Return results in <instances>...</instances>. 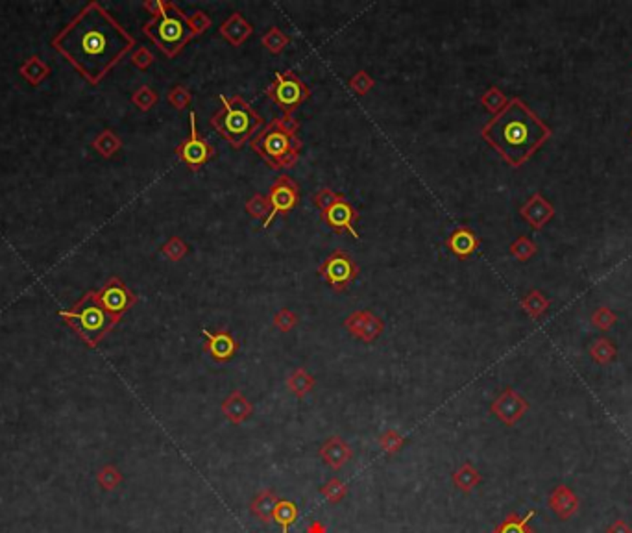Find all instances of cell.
Returning <instances> with one entry per match:
<instances>
[{"label": "cell", "mask_w": 632, "mask_h": 533, "mask_svg": "<svg viewBox=\"0 0 632 533\" xmlns=\"http://www.w3.org/2000/svg\"><path fill=\"white\" fill-rule=\"evenodd\" d=\"M377 443H379L381 450H383L384 454L394 455L398 454V452H401V448L405 446V437L401 436L398 430H387L381 433Z\"/></svg>", "instance_id": "cell-30"}, {"label": "cell", "mask_w": 632, "mask_h": 533, "mask_svg": "<svg viewBox=\"0 0 632 533\" xmlns=\"http://www.w3.org/2000/svg\"><path fill=\"white\" fill-rule=\"evenodd\" d=\"M135 102H137V106H141L142 109H148L152 104L156 102V95L152 93L148 88H142L141 93L135 95Z\"/></svg>", "instance_id": "cell-43"}, {"label": "cell", "mask_w": 632, "mask_h": 533, "mask_svg": "<svg viewBox=\"0 0 632 533\" xmlns=\"http://www.w3.org/2000/svg\"><path fill=\"white\" fill-rule=\"evenodd\" d=\"M520 304H521V309H523V311H525V313L529 315L533 321H538V318H540L542 315L547 311V309H549L551 300L547 299V297H545L542 291H538V289H533L530 293H527L525 297L521 299Z\"/></svg>", "instance_id": "cell-24"}, {"label": "cell", "mask_w": 632, "mask_h": 533, "mask_svg": "<svg viewBox=\"0 0 632 533\" xmlns=\"http://www.w3.org/2000/svg\"><path fill=\"white\" fill-rule=\"evenodd\" d=\"M535 515V509H530L529 513L523 515V517H520L518 513L506 515L503 522L497 524L492 533H533V529L529 528V522Z\"/></svg>", "instance_id": "cell-25"}, {"label": "cell", "mask_w": 632, "mask_h": 533, "mask_svg": "<svg viewBox=\"0 0 632 533\" xmlns=\"http://www.w3.org/2000/svg\"><path fill=\"white\" fill-rule=\"evenodd\" d=\"M185 250H187V246H185V243H181L178 237H174V239H172L171 243L165 246L166 256H169V258H172V260H180L181 256L185 254Z\"/></svg>", "instance_id": "cell-42"}, {"label": "cell", "mask_w": 632, "mask_h": 533, "mask_svg": "<svg viewBox=\"0 0 632 533\" xmlns=\"http://www.w3.org/2000/svg\"><path fill=\"white\" fill-rule=\"evenodd\" d=\"M590 323H592L593 328L601 330V332H608L614 324L618 323V317H616L612 309L607 308V306H601V308L593 311L592 317H590Z\"/></svg>", "instance_id": "cell-32"}, {"label": "cell", "mask_w": 632, "mask_h": 533, "mask_svg": "<svg viewBox=\"0 0 632 533\" xmlns=\"http://www.w3.org/2000/svg\"><path fill=\"white\" fill-rule=\"evenodd\" d=\"M448 246L457 258H470L479 248V237L470 228H458L448 239Z\"/></svg>", "instance_id": "cell-21"}, {"label": "cell", "mask_w": 632, "mask_h": 533, "mask_svg": "<svg viewBox=\"0 0 632 533\" xmlns=\"http://www.w3.org/2000/svg\"><path fill=\"white\" fill-rule=\"evenodd\" d=\"M536 252H538L536 243L533 239H529V237H525V235L518 237V239L511 245V254L514 256L518 261H529Z\"/></svg>", "instance_id": "cell-31"}, {"label": "cell", "mask_w": 632, "mask_h": 533, "mask_svg": "<svg viewBox=\"0 0 632 533\" xmlns=\"http://www.w3.org/2000/svg\"><path fill=\"white\" fill-rule=\"evenodd\" d=\"M277 502H279V496H277V493L274 489L259 491L253 496L252 504H250V513L259 522L270 524L274 520V509H276Z\"/></svg>", "instance_id": "cell-20"}, {"label": "cell", "mask_w": 632, "mask_h": 533, "mask_svg": "<svg viewBox=\"0 0 632 533\" xmlns=\"http://www.w3.org/2000/svg\"><path fill=\"white\" fill-rule=\"evenodd\" d=\"M547 505L560 520H569L579 511V496L568 485H559L551 491Z\"/></svg>", "instance_id": "cell-18"}, {"label": "cell", "mask_w": 632, "mask_h": 533, "mask_svg": "<svg viewBox=\"0 0 632 533\" xmlns=\"http://www.w3.org/2000/svg\"><path fill=\"white\" fill-rule=\"evenodd\" d=\"M132 47V35L97 2L85 6L54 40V49L92 83L100 82Z\"/></svg>", "instance_id": "cell-1"}, {"label": "cell", "mask_w": 632, "mask_h": 533, "mask_svg": "<svg viewBox=\"0 0 632 533\" xmlns=\"http://www.w3.org/2000/svg\"><path fill=\"white\" fill-rule=\"evenodd\" d=\"M277 123H279V126H281L285 132L292 133V136H294V132L298 130V123L292 119V115H285V117L277 119Z\"/></svg>", "instance_id": "cell-44"}, {"label": "cell", "mask_w": 632, "mask_h": 533, "mask_svg": "<svg viewBox=\"0 0 632 533\" xmlns=\"http://www.w3.org/2000/svg\"><path fill=\"white\" fill-rule=\"evenodd\" d=\"M451 481H453V485H455V487L461 491V493L468 494V493H472L477 485L481 484L482 478H481V472H479V470H477L475 467L470 463V461H466V463H462V465L458 467L455 472H453Z\"/></svg>", "instance_id": "cell-23"}, {"label": "cell", "mask_w": 632, "mask_h": 533, "mask_svg": "<svg viewBox=\"0 0 632 533\" xmlns=\"http://www.w3.org/2000/svg\"><path fill=\"white\" fill-rule=\"evenodd\" d=\"M296 323L298 317L292 313V311H288V309H281V311L274 317V324L277 326V330H281V332L285 333L291 332V330L296 326Z\"/></svg>", "instance_id": "cell-39"}, {"label": "cell", "mask_w": 632, "mask_h": 533, "mask_svg": "<svg viewBox=\"0 0 632 533\" xmlns=\"http://www.w3.org/2000/svg\"><path fill=\"white\" fill-rule=\"evenodd\" d=\"M315 383H316L315 378H312L305 369H296V371H292L291 376L287 378V387L291 389L292 395L298 398L307 397V395L312 391Z\"/></svg>", "instance_id": "cell-27"}, {"label": "cell", "mask_w": 632, "mask_h": 533, "mask_svg": "<svg viewBox=\"0 0 632 533\" xmlns=\"http://www.w3.org/2000/svg\"><path fill=\"white\" fill-rule=\"evenodd\" d=\"M590 356L599 365H608V363H612L616 359V356H618V348H616V345L610 339L599 337L590 345Z\"/></svg>", "instance_id": "cell-28"}, {"label": "cell", "mask_w": 632, "mask_h": 533, "mask_svg": "<svg viewBox=\"0 0 632 533\" xmlns=\"http://www.w3.org/2000/svg\"><path fill=\"white\" fill-rule=\"evenodd\" d=\"M220 102H222V109L211 119V126L235 148H241L263 126V119L238 95L231 98L220 95Z\"/></svg>", "instance_id": "cell-3"}, {"label": "cell", "mask_w": 632, "mask_h": 533, "mask_svg": "<svg viewBox=\"0 0 632 533\" xmlns=\"http://www.w3.org/2000/svg\"><path fill=\"white\" fill-rule=\"evenodd\" d=\"M348 484H344L341 478H331L320 487L322 498L329 502V504H341L342 500L348 496Z\"/></svg>", "instance_id": "cell-29"}, {"label": "cell", "mask_w": 632, "mask_h": 533, "mask_svg": "<svg viewBox=\"0 0 632 533\" xmlns=\"http://www.w3.org/2000/svg\"><path fill=\"white\" fill-rule=\"evenodd\" d=\"M145 34L171 58L178 54L183 49V44L193 37L187 25V17L174 4H169L163 13L156 15L150 23H146Z\"/></svg>", "instance_id": "cell-5"}, {"label": "cell", "mask_w": 632, "mask_h": 533, "mask_svg": "<svg viewBox=\"0 0 632 533\" xmlns=\"http://www.w3.org/2000/svg\"><path fill=\"white\" fill-rule=\"evenodd\" d=\"M298 508L291 500H279L274 509V522L279 526L281 533H288V529L296 524Z\"/></svg>", "instance_id": "cell-26"}, {"label": "cell", "mask_w": 632, "mask_h": 533, "mask_svg": "<svg viewBox=\"0 0 632 533\" xmlns=\"http://www.w3.org/2000/svg\"><path fill=\"white\" fill-rule=\"evenodd\" d=\"M520 215L525 219L529 226L535 230H542L554 217V208L549 200H545L540 193H535L529 200L520 208Z\"/></svg>", "instance_id": "cell-17"}, {"label": "cell", "mask_w": 632, "mask_h": 533, "mask_svg": "<svg viewBox=\"0 0 632 533\" xmlns=\"http://www.w3.org/2000/svg\"><path fill=\"white\" fill-rule=\"evenodd\" d=\"M481 104L485 106V109H488L490 113L497 115V113L509 104V100H506V97L503 95V91H501L499 88H490L487 93L481 97Z\"/></svg>", "instance_id": "cell-33"}, {"label": "cell", "mask_w": 632, "mask_h": 533, "mask_svg": "<svg viewBox=\"0 0 632 533\" xmlns=\"http://www.w3.org/2000/svg\"><path fill=\"white\" fill-rule=\"evenodd\" d=\"M63 317L73 324L76 332L91 347H95L111 330L113 324L117 323V318L111 317L104 309L97 293H89L76 308L71 309V311H63Z\"/></svg>", "instance_id": "cell-6"}, {"label": "cell", "mask_w": 632, "mask_h": 533, "mask_svg": "<svg viewBox=\"0 0 632 533\" xmlns=\"http://www.w3.org/2000/svg\"><path fill=\"white\" fill-rule=\"evenodd\" d=\"M305 533H327L326 524L320 522V520H312V522L307 524Z\"/></svg>", "instance_id": "cell-46"}, {"label": "cell", "mask_w": 632, "mask_h": 533, "mask_svg": "<svg viewBox=\"0 0 632 533\" xmlns=\"http://www.w3.org/2000/svg\"><path fill=\"white\" fill-rule=\"evenodd\" d=\"M98 300H100V304H102L107 313L119 321L121 315L132 306L135 299H133V294L122 285L121 280H111V282L98 293Z\"/></svg>", "instance_id": "cell-14"}, {"label": "cell", "mask_w": 632, "mask_h": 533, "mask_svg": "<svg viewBox=\"0 0 632 533\" xmlns=\"http://www.w3.org/2000/svg\"><path fill=\"white\" fill-rule=\"evenodd\" d=\"M527 409H529V402L512 387H506L490 406V411L497 417V421H501L505 426L518 424L527 413Z\"/></svg>", "instance_id": "cell-10"}, {"label": "cell", "mask_w": 632, "mask_h": 533, "mask_svg": "<svg viewBox=\"0 0 632 533\" xmlns=\"http://www.w3.org/2000/svg\"><path fill=\"white\" fill-rule=\"evenodd\" d=\"M190 136L189 139H185L178 147V156H180L181 162L189 167L190 171H198L200 167L204 165L211 156H213V148L204 137L198 136V130H196V115L195 112H190Z\"/></svg>", "instance_id": "cell-9"}, {"label": "cell", "mask_w": 632, "mask_h": 533, "mask_svg": "<svg viewBox=\"0 0 632 533\" xmlns=\"http://www.w3.org/2000/svg\"><path fill=\"white\" fill-rule=\"evenodd\" d=\"M246 211H248L252 217H255V219H261V217H265V215L268 217V213H270V204H268V198H265V196H261V195H255L252 200L246 204Z\"/></svg>", "instance_id": "cell-36"}, {"label": "cell", "mask_w": 632, "mask_h": 533, "mask_svg": "<svg viewBox=\"0 0 632 533\" xmlns=\"http://www.w3.org/2000/svg\"><path fill=\"white\" fill-rule=\"evenodd\" d=\"M252 148L261 154V157L272 169H288L296 163L302 145L296 136L285 132L276 119L263 132H259L255 139H252Z\"/></svg>", "instance_id": "cell-4"}, {"label": "cell", "mask_w": 632, "mask_h": 533, "mask_svg": "<svg viewBox=\"0 0 632 533\" xmlns=\"http://www.w3.org/2000/svg\"><path fill=\"white\" fill-rule=\"evenodd\" d=\"M268 204H270V213L265 219V228L270 226L272 219L279 213H288V211L298 204V187L296 184L288 176H279L276 180L270 193H268Z\"/></svg>", "instance_id": "cell-11"}, {"label": "cell", "mask_w": 632, "mask_h": 533, "mask_svg": "<svg viewBox=\"0 0 632 533\" xmlns=\"http://www.w3.org/2000/svg\"><path fill=\"white\" fill-rule=\"evenodd\" d=\"M122 481V474L119 472L117 467L106 465L98 472V484L102 485V489L113 491Z\"/></svg>", "instance_id": "cell-35"}, {"label": "cell", "mask_w": 632, "mask_h": 533, "mask_svg": "<svg viewBox=\"0 0 632 533\" xmlns=\"http://www.w3.org/2000/svg\"><path fill=\"white\" fill-rule=\"evenodd\" d=\"M204 350L205 354H209V357L217 363H226L229 361L231 357L237 354L238 342L237 339L231 335L226 330H219V332H209V330H204Z\"/></svg>", "instance_id": "cell-13"}, {"label": "cell", "mask_w": 632, "mask_h": 533, "mask_svg": "<svg viewBox=\"0 0 632 533\" xmlns=\"http://www.w3.org/2000/svg\"><path fill=\"white\" fill-rule=\"evenodd\" d=\"M607 533H632V528H631V526H628L627 522H625V520L619 519V520H616V522L608 526Z\"/></svg>", "instance_id": "cell-45"}, {"label": "cell", "mask_w": 632, "mask_h": 533, "mask_svg": "<svg viewBox=\"0 0 632 533\" xmlns=\"http://www.w3.org/2000/svg\"><path fill=\"white\" fill-rule=\"evenodd\" d=\"M481 136L509 165L518 169L549 141L553 132L521 98L514 97L482 126Z\"/></svg>", "instance_id": "cell-2"}, {"label": "cell", "mask_w": 632, "mask_h": 533, "mask_svg": "<svg viewBox=\"0 0 632 533\" xmlns=\"http://www.w3.org/2000/svg\"><path fill=\"white\" fill-rule=\"evenodd\" d=\"M187 25H189L190 35H196V34H204L205 30L209 28L211 20H209V17L204 13V11H196V13H193L190 17H187Z\"/></svg>", "instance_id": "cell-37"}, {"label": "cell", "mask_w": 632, "mask_h": 533, "mask_svg": "<svg viewBox=\"0 0 632 533\" xmlns=\"http://www.w3.org/2000/svg\"><path fill=\"white\" fill-rule=\"evenodd\" d=\"M222 413H224V417L231 422V424L238 426L248 421L250 417H252L253 406L252 402L244 397L243 393L233 391L229 393L228 397L224 398V402H222Z\"/></svg>", "instance_id": "cell-19"}, {"label": "cell", "mask_w": 632, "mask_h": 533, "mask_svg": "<svg viewBox=\"0 0 632 533\" xmlns=\"http://www.w3.org/2000/svg\"><path fill=\"white\" fill-rule=\"evenodd\" d=\"M336 200H339V195H336L335 191H331V189H322V191H318L315 196H312V202H315L322 211H326L327 208H329L331 204H335Z\"/></svg>", "instance_id": "cell-40"}, {"label": "cell", "mask_w": 632, "mask_h": 533, "mask_svg": "<svg viewBox=\"0 0 632 533\" xmlns=\"http://www.w3.org/2000/svg\"><path fill=\"white\" fill-rule=\"evenodd\" d=\"M320 274L335 291H342L357 276V265L344 250H335L320 267Z\"/></svg>", "instance_id": "cell-8"}, {"label": "cell", "mask_w": 632, "mask_h": 533, "mask_svg": "<svg viewBox=\"0 0 632 533\" xmlns=\"http://www.w3.org/2000/svg\"><path fill=\"white\" fill-rule=\"evenodd\" d=\"M372 85H374V80L370 78V74L366 73V71H360V73H357L356 76L350 80V89H353L357 95H360V97L368 93L370 89H372Z\"/></svg>", "instance_id": "cell-38"}, {"label": "cell", "mask_w": 632, "mask_h": 533, "mask_svg": "<svg viewBox=\"0 0 632 533\" xmlns=\"http://www.w3.org/2000/svg\"><path fill=\"white\" fill-rule=\"evenodd\" d=\"M267 95L283 109L285 115H291L300 104L305 102L309 97V88L292 71H287V73H276L274 82L268 85Z\"/></svg>", "instance_id": "cell-7"}, {"label": "cell", "mask_w": 632, "mask_h": 533, "mask_svg": "<svg viewBox=\"0 0 632 533\" xmlns=\"http://www.w3.org/2000/svg\"><path fill=\"white\" fill-rule=\"evenodd\" d=\"M133 59H135V64L139 65V67H146V65L152 61V56L148 54L146 50H141V52H137V54L133 56Z\"/></svg>", "instance_id": "cell-47"}, {"label": "cell", "mask_w": 632, "mask_h": 533, "mask_svg": "<svg viewBox=\"0 0 632 533\" xmlns=\"http://www.w3.org/2000/svg\"><path fill=\"white\" fill-rule=\"evenodd\" d=\"M263 44L270 50V52L277 54V52H281V50L287 47L288 37L283 34L279 28H272L268 34L263 35Z\"/></svg>", "instance_id": "cell-34"}, {"label": "cell", "mask_w": 632, "mask_h": 533, "mask_svg": "<svg viewBox=\"0 0 632 533\" xmlns=\"http://www.w3.org/2000/svg\"><path fill=\"white\" fill-rule=\"evenodd\" d=\"M631 133H632V132H631Z\"/></svg>", "instance_id": "cell-48"}, {"label": "cell", "mask_w": 632, "mask_h": 533, "mask_svg": "<svg viewBox=\"0 0 632 533\" xmlns=\"http://www.w3.org/2000/svg\"><path fill=\"white\" fill-rule=\"evenodd\" d=\"M169 100L174 104V108L183 109L190 102V93L185 88H174L169 95Z\"/></svg>", "instance_id": "cell-41"}, {"label": "cell", "mask_w": 632, "mask_h": 533, "mask_svg": "<svg viewBox=\"0 0 632 533\" xmlns=\"http://www.w3.org/2000/svg\"><path fill=\"white\" fill-rule=\"evenodd\" d=\"M322 219L329 228L336 232H348L356 237L357 241L360 239V235L356 230V220H357V211L356 208L350 204L348 200H344L342 196H339V200L335 204H331L326 211H322Z\"/></svg>", "instance_id": "cell-12"}, {"label": "cell", "mask_w": 632, "mask_h": 533, "mask_svg": "<svg viewBox=\"0 0 632 533\" xmlns=\"http://www.w3.org/2000/svg\"><path fill=\"white\" fill-rule=\"evenodd\" d=\"M220 34L233 47H238V44H243V41L248 40V35L252 34V26L244 20L243 15L233 13L224 25L220 26Z\"/></svg>", "instance_id": "cell-22"}, {"label": "cell", "mask_w": 632, "mask_h": 533, "mask_svg": "<svg viewBox=\"0 0 632 533\" xmlns=\"http://www.w3.org/2000/svg\"><path fill=\"white\" fill-rule=\"evenodd\" d=\"M318 455L331 470H341L346 463L353 460V450L342 437L333 436L322 443V446L318 448Z\"/></svg>", "instance_id": "cell-16"}, {"label": "cell", "mask_w": 632, "mask_h": 533, "mask_svg": "<svg viewBox=\"0 0 632 533\" xmlns=\"http://www.w3.org/2000/svg\"><path fill=\"white\" fill-rule=\"evenodd\" d=\"M344 326L353 337L365 342H372L374 339L379 337L384 328L383 321L379 317H375L374 313H370V311H356V313H351L350 317L346 318Z\"/></svg>", "instance_id": "cell-15"}]
</instances>
